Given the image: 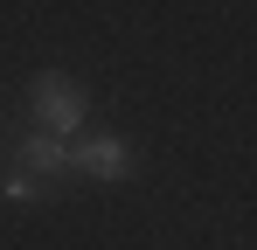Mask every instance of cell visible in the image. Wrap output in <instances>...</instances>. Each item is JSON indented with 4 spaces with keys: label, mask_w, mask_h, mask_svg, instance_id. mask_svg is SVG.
I'll return each mask as SVG.
<instances>
[{
    "label": "cell",
    "mask_w": 257,
    "mask_h": 250,
    "mask_svg": "<svg viewBox=\"0 0 257 250\" xmlns=\"http://www.w3.org/2000/svg\"><path fill=\"white\" fill-rule=\"evenodd\" d=\"M28 104H35V125L56 132V139H77L90 125V104H84V83L63 77V70H35L28 77Z\"/></svg>",
    "instance_id": "obj_1"
},
{
    "label": "cell",
    "mask_w": 257,
    "mask_h": 250,
    "mask_svg": "<svg viewBox=\"0 0 257 250\" xmlns=\"http://www.w3.org/2000/svg\"><path fill=\"white\" fill-rule=\"evenodd\" d=\"M70 174L125 181V174H132V146L118 139V132H77V139H70Z\"/></svg>",
    "instance_id": "obj_2"
},
{
    "label": "cell",
    "mask_w": 257,
    "mask_h": 250,
    "mask_svg": "<svg viewBox=\"0 0 257 250\" xmlns=\"http://www.w3.org/2000/svg\"><path fill=\"white\" fill-rule=\"evenodd\" d=\"M21 174H35V181H63L70 174V139H56V132H28L21 139Z\"/></svg>",
    "instance_id": "obj_3"
},
{
    "label": "cell",
    "mask_w": 257,
    "mask_h": 250,
    "mask_svg": "<svg viewBox=\"0 0 257 250\" xmlns=\"http://www.w3.org/2000/svg\"><path fill=\"white\" fill-rule=\"evenodd\" d=\"M0 195H7V202H35V208H42V202H49V181H35V174H7Z\"/></svg>",
    "instance_id": "obj_4"
}]
</instances>
